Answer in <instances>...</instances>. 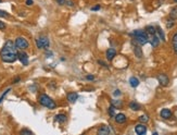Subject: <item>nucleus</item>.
<instances>
[{"label":"nucleus","mask_w":177,"mask_h":135,"mask_svg":"<svg viewBox=\"0 0 177 135\" xmlns=\"http://www.w3.org/2000/svg\"><path fill=\"white\" fill-rule=\"evenodd\" d=\"M0 58L5 63H13L18 60V48L12 40H7L0 50Z\"/></svg>","instance_id":"1"},{"label":"nucleus","mask_w":177,"mask_h":135,"mask_svg":"<svg viewBox=\"0 0 177 135\" xmlns=\"http://www.w3.org/2000/svg\"><path fill=\"white\" fill-rule=\"evenodd\" d=\"M130 35L134 36V39L136 40V43L139 44V45H146L147 43H149V37H148V34L146 33V31L136 30L134 31Z\"/></svg>","instance_id":"2"},{"label":"nucleus","mask_w":177,"mask_h":135,"mask_svg":"<svg viewBox=\"0 0 177 135\" xmlns=\"http://www.w3.org/2000/svg\"><path fill=\"white\" fill-rule=\"evenodd\" d=\"M38 102H39L41 106H44L48 109H55L57 107V104L54 102V100H52V98H50L48 95L46 94H41V95L38 97Z\"/></svg>","instance_id":"3"},{"label":"nucleus","mask_w":177,"mask_h":135,"mask_svg":"<svg viewBox=\"0 0 177 135\" xmlns=\"http://www.w3.org/2000/svg\"><path fill=\"white\" fill-rule=\"evenodd\" d=\"M35 41H36V46H37L38 49H47V50L49 49L50 40L47 36H44V35L39 36V37L36 38Z\"/></svg>","instance_id":"4"},{"label":"nucleus","mask_w":177,"mask_h":135,"mask_svg":"<svg viewBox=\"0 0 177 135\" xmlns=\"http://www.w3.org/2000/svg\"><path fill=\"white\" fill-rule=\"evenodd\" d=\"M14 44H15V47H16L18 49H20V50L27 49V48H28V46H30L27 39H25L24 37H18V38L15 39Z\"/></svg>","instance_id":"5"},{"label":"nucleus","mask_w":177,"mask_h":135,"mask_svg":"<svg viewBox=\"0 0 177 135\" xmlns=\"http://www.w3.org/2000/svg\"><path fill=\"white\" fill-rule=\"evenodd\" d=\"M132 44H133V49H134V54H135V56L137 57L138 59H141L143 55V50H141V48H140L139 44L137 45L135 39L132 40Z\"/></svg>","instance_id":"6"},{"label":"nucleus","mask_w":177,"mask_h":135,"mask_svg":"<svg viewBox=\"0 0 177 135\" xmlns=\"http://www.w3.org/2000/svg\"><path fill=\"white\" fill-rule=\"evenodd\" d=\"M157 81H159V83H160V85L162 86H167L168 85V83H170V79H168V76L166 74H164V73H160V74L157 76Z\"/></svg>","instance_id":"7"},{"label":"nucleus","mask_w":177,"mask_h":135,"mask_svg":"<svg viewBox=\"0 0 177 135\" xmlns=\"http://www.w3.org/2000/svg\"><path fill=\"white\" fill-rule=\"evenodd\" d=\"M18 59L22 62V64L23 65H27L28 64V56L26 52H24L23 50L20 51V52H18Z\"/></svg>","instance_id":"8"},{"label":"nucleus","mask_w":177,"mask_h":135,"mask_svg":"<svg viewBox=\"0 0 177 135\" xmlns=\"http://www.w3.org/2000/svg\"><path fill=\"white\" fill-rule=\"evenodd\" d=\"M135 132L137 133L138 135H143L147 133V126L143 124V123H140V124H137L135 126Z\"/></svg>","instance_id":"9"},{"label":"nucleus","mask_w":177,"mask_h":135,"mask_svg":"<svg viewBox=\"0 0 177 135\" xmlns=\"http://www.w3.org/2000/svg\"><path fill=\"white\" fill-rule=\"evenodd\" d=\"M111 132H112V130H111V128L108 126V125H102V126H100L98 129V131H97V133H98L99 135H109Z\"/></svg>","instance_id":"10"},{"label":"nucleus","mask_w":177,"mask_h":135,"mask_svg":"<svg viewBox=\"0 0 177 135\" xmlns=\"http://www.w3.org/2000/svg\"><path fill=\"white\" fill-rule=\"evenodd\" d=\"M114 120H115V122L118 123V124H123V123L126 122L127 118H126V115H124V113H118V115H114Z\"/></svg>","instance_id":"11"},{"label":"nucleus","mask_w":177,"mask_h":135,"mask_svg":"<svg viewBox=\"0 0 177 135\" xmlns=\"http://www.w3.org/2000/svg\"><path fill=\"white\" fill-rule=\"evenodd\" d=\"M172 111L170 110V109H167V108H165V109H162L161 110V112H160V115H161V118H163L164 120H168V119H171L172 118Z\"/></svg>","instance_id":"12"},{"label":"nucleus","mask_w":177,"mask_h":135,"mask_svg":"<svg viewBox=\"0 0 177 135\" xmlns=\"http://www.w3.org/2000/svg\"><path fill=\"white\" fill-rule=\"evenodd\" d=\"M149 41L151 43V45H152L153 48H157V46L160 45V38H159V36L157 34H154V35L151 36V38H149Z\"/></svg>","instance_id":"13"},{"label":"nucleus","mask_w":177,"mask_h":135,"mask_svg":"<svg viewBox=\"0 0 177 135\" xmlns=\"http://www.w3.org/2000/svg\"><path fill=\"white\" fill-rule=\"evenodd\" d=\"M105 56H107V59H108L109 61H112L114 59V57L116 56V50L114 49V48H109V49L107 50Z\"/></svg>","instance_id":"14"},{"label":"nucleus","mask_w":177,"mask_h":135,"mask_svg":"<svg viewBox=\"0 0 177 135\" xmlns=\"http://www.w3.org/2000/svg\"><path fill=\"white\" fill-rule=\"evenodd\" d=\"M66 98H68V100H69L70 102H75V101L77 100V98H78V94L75 93V92L69 93V94L66 95Z\"/></svg>","instance_id":"15"},{"label":"nucleus","mask_w":177,"mask_h":135,"mask_svg":"<svg viewBox=\"0 0 177 135\" xmlns=\"http://www.w3.org/2000/svg\"><path fill=\"white\" fill-rule=\"evenodd\" d=\"M66 119H68V117L63 113H60V115H55V119L54 120L57 121V122H59V123H64V122H66Z\"/></svg>","instance_id":"16"},{"label":"nucleus","mask_w":177,"mask_h":135,"mask_svg":"<svg viewBox=\"0 0 177 135\" xmlns=\"http://www.w3.org/2000/svg\"><path fill=\"white\" fill-rule=\"evenodd\" d=\"M172 46H173V49H174V52L177 56V31L172 37Z\"/></svg>","instance_id":"17"},{"label":"nucleus","mask_w":177,"mask_h":135,"mask_svg":"<svg viewBox=\"0 0 177 135\" xmlns=\"http://www.w3.org/2000/svg\"><path fill=\"white\" fill-rule=\"evenodd\" d=\"M146 33H147L148 35H154V34H157V30H155V27L152 26V25H149L146 27Z\"/></svg>","instance_id":"18"},{"label":"nucleus","mask_w":177,"mask_h":135,"mask_svg":"<svg viewBox=\"0 0 177 135\" xmlns=\"http://www.w3.org/2000/svg\"><path fill=\"white\" fill-rule=\"evenodd\" d=\"M129 108L134 111H138L141 109V106L139 105L138 102H136V101H132V102L129 104Z\"/></svg>","instance_id":"19"},{"label":"nucleus","mask_w":177,"mask_h":135,"mask_svg":"<svg viewBox=\"0 0 177 135\" xmlns=\"http://www.w3.org/2000/svg\"><path fill=\"white\" fill-rule=\"evenodd\" d=\"M129 84H130L132 87H137L139 85V80H138L137 77H135V76H132L129 79Z\"/></svg>","instance_id":"20"},{"label":"nucleus","mask_w":177,"mask_h":135,"mask_svg":"<svg viewBox=\"0 0 177 135\" xmlns=\"http://www.w3.org/2000/svg\"><path fill=\"white\" fill-rule=\"evenodd\" d=\"M157 36H159V38H160V40H163V41H165V35H164V33H163V31H162V28L161 27H159L157 26Z\"/></svg>","instance_id":"21"},{"label":"nucleus","mask_w":177,"mask_h":135,"mask_svg":"<svg viewBox=\"0 0 177 135\" xmlns=\"http://www.w3.org/2000/svg\"><path fill=\"white\" fill-rule=\"evenodd\" d=\"M170 18L173 19V20H177V5L174 7L171 12H170Z\"/></svg>","instance_id":"22"},{"label":"nucleus","mask_w":177,"mask_h":135,"mask_svg":"<svg viewBox=\"0 0 177 135\" xmlns=\"http://www.w3.org/2000/svg\"><path fill=\"white\" fill-rule=\"evenodd\" d=\"M111 105L114 106L115 108H121L122 106H123V102H122V100H118V99H113L111 101Z\"/></svg>","instance_id":"23"},{"label":"nucleus","mask_w":177,"mask_h":135,"mask_svg":"<svg viewBox=\"0 0 177 135\" xmlns=\"http://www.w3.org/2000/svg\"><path fill=\"white\" fill-rule=\"evenodd\" d=\"M115 107L114 106H110L109 107V110H108V112H109V115H110V117H112V118H114V115H115Z\"/></svg>","instance_id":"24"},{"label":"nucleus","mask_w":177,"mask_h":135,"mask_svg":"<svg viewBox=\"0 0 177 135\" xmlns=\"http://www.w3.org/2000/svg\"><path fill=\"white\" fill-rule=\"evenodd\" d=\"M139 121L141 122V123H147L148 121H149V117L146 115H143L139 117Z\"/></svg>","instance_id":"25"},{"label":"nucleus","mask_w":177,"mask_h":135,"mask_svg":"<svg viewBox=\"0 0 177 135\" xmlns=\"http://www.w3.org/2000/svg\"><path fill=\"white\" fill-rule=\"evenodd\" d=\"M175 20H173V19H171L170 18V20L166 21V27L167 28H172L173 26H174V24H175V22H174Z\"/></svg>","instance_id":"26"},{"label":"nucleus","mask_w":177,"mask_h":135,"mask_svg":"<svg viewBox=\"0 0 177 135\" xmlns=\"http://www.w3.org/2000/svg\"><path fill=\"white\" fill-rule=\"evenodd\" d=\"M21 134H27V135H33V132L30 130H27V129H23V130L20 132Z\"/></svg>","instance_id":"27"},{"label":"nucleus","mask_w":177,"mask_h":135,"mask_svg":"<svg viewBox=\"0 0 177 135\" xmlns=\"http://www.w3.org/2000/svg\"><path fill=\"white\" fill-rule=\"evenodd\" d=\"M11 90V88H8V90H5V93H3V94H2V95L0 96V102H1V101H2V100H3V98H5V96L8 95V93H9V92H10Z\"/></svg>","instance_id":"28"},{"label":"nucleus","mask_w":177,"mask_h":135,"mask_svg":"<svg viewBox=\"0 0 177 135\" xmlns=\"http://www.w3.org/2000/svg\"><path fill=\"white\" fill-rule=\"evenodd\" d=\"M9 14H8V12H5L3 10H0V18H8Z\"/></svg>","instance_id":"29"},{"label":"nucleus","mask_w":177,"mask_h":135,"mask_svg":"<svg viewBox=\"0 0 177 135\" xmlns=\"http://www.w3.org/2000/svg\"><path fill=\"white\" fill-rule=\"evenodd\" d=\"M97 62H98V64H100V65H101V66H103V68H105V69H108V68H109L108 64H107V63H105L104 61H102V60H98V61H97Z\"/></svg>","instance_id":"30"},{"label":"nucleus","mask_w":177,"mask_h":135,"mask_svg":"<svg viewBox=\"0 0 177 135\" xmlns=\"http://www.w3.org/2000/svg\"><path fill=\"white\" fill-rule=\"evenodd\" d=\"M100 5H94V7H91V11H98L100 10Z\"/></svg>","instance_id":"31"},{"label":"nucleus","mask_w":177,"mask_h":135,"mask_svg":"<svg viewBox=\"0 0 177 135\" xmlns=\"http://www.w3.org/2000/svg\"><path fill=\"white\" fill-rule=\"evenodd\" d=\"M65 5H68L69 7H74V2L73 1H71V0H66V1H65Z\"/></svg>","instance_id":"32"},{"label":"nucleus","mask_w":177,"mask_h":135,"mask_svg":"<svg viewBox=\"0 0 177 135\" xmlns=\"http://www.w3.org/2000/svg\"><path fill=\"white\" fill-rule=\"evenodd\" d=\"M121 94H122V93H121V90H116L113 93V95L115 96V97H118V96H121Z\"/></svg>","instance_id":"33"},{"label":"nucleus","mask_w":177,"mask_h":135,"mask_svg":"<svg viewBox=\"0 0 177 135\" xmlns=\"http://www.w3.org/2000/svg\"><path fill=\"white\" fill-rule=\"evenodd\" d=\"M65 1H66V0H57L58 5H65Z\"/></svg>","instance_id":"34"},{"label":"nucleus","mask_w":177,"mask_h":135,"mask_svg":"<svg viewBox=\"0 0 177 135\" xmlns=\"http://www.w3.org/2000/svg\"><path fill=\"white\" fill-rule=\"evenodd\" d=\"M86 79H87L88 81H94L95 80V76H94V75H87V76H86Z\"/></svg>","instance_id":"35"},{"label":"nucleus","mask_w":177,"mask_h":135,"mask_svg":"<svg viewBox=\"0 0 177 135\" xmlns=\"http://www.w3.org/2000/svg\"><path fill=\"white\" fill-rule=\"evenodd\" d=\"M5 24L3 23V22L0 21V30L2 31V30H5Z\"/></svg>","instance_id":"36"},{"label":"nucleus","mask_w":177,"mask_h":135,"mask_svg":"<svg viewBox=\"0 0 177 135\" xmlns=\"http://www.w3.org/2000/svg\"><path fill=\"white\" fill-rule=\"evenodd\" d=\"M33 3H34V1H33V0H26V5H32Z\"/></svg>","instance_id":"37"},{"label":"nucleus","mask_w":177,"mask_h":135,"mask_svg":"<svg viewBox=\"0 0 177 135\" xmlns=\"http://www.w3.org/2000/svg\"><path fill=\"white\" fill-rule=\"evenodd\" d=\"M20 81H21L20 77H16V79H15V80H14V82H13V83H18V82H20Z\"/></svg>","instance_id":"38"},{"label":"nucleus","mask_w":177,"mask_h":135,"mask_svg":"<svg viewBox=\"0 0 177 135\" xmlns=\"http://www.w3.org/2000/svg\"><path fill=\"white\" fill-rule=\"evenodd\" d=\"M173 1H174V2H176V3H177V0H173Z\"/></svg>","instance_id":"39"},{"label":"nucleus","mask_w":177,"mask_h":135,"mask_svg":"<svg viewBox=\"0 0 177 135\" xmlns=\"http://www.w3.org/2000/svg\"><path fill=\"white\" fill-rule=\"evenodd\" d=\"M1 1H2V0H0V2H1Z\"/></svg>","instance_id":"40"}]
</instances>
